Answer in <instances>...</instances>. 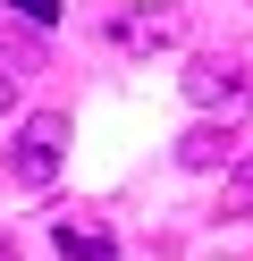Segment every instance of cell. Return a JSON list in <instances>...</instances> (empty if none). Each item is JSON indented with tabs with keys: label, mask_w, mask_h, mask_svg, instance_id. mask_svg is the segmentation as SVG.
Segmentation results:
<instances>
[{
	"label": "cell",
	"mask_w": 253,
	"mask_h": 261,
	"mask_svg": "<svg viewBox=\"0 0 253 261\" xmlns=\"http://www.w3.org/2000/svg\"><path fill=\"white\" fill-rule=\"evenodd\" d=\"M59 160H67V118L59 110H34V118L17 126V143H9V177L26 194H42L51 177H59Z\"/></svg>",
	"instance_id": "6da1fadb"
},
{
	"label": "cell",
	"mask_w": 253,
	"mask_h": 261,
	"mask_svg": "<svg viewBox=\"0 0 253 261\" xmlns=\"http://www.w3.org/2000/svg\"><path fill=\"white\" fill-rule=\"evenodd\" d=\"M101 34H110V51H177L186 42V9H110Z\"/></svg>",
	"instance_id": "7a4b0ae2"
},
{
	"label": "cell",
	"mask_w": 253,
	"mask_h": 261,
	"mask_svg": "<svg viewBox=\"0 0 253 261\" xmlns=\"http://www.w3.org/2000/svg\"><path fill=\"white\" fill-rule=\"evenodd\" d=\"M245 93H253L245 59H194V68H186V101H194V110H219V118H236V110H245Z\"/></svg>",
	"instance_id": "3957f363"
},
{
	"label": "cell",
	"mask_w": 253,
	"mask_h": 261,
	"mask_svg": "<svg viewBox=\"0 0 253 261\" xmlns=\"http://www.w3.org/2000/svg\"><path fill=\"white\" fill-rule=\"evenodd\" d=\"M51 244H59V261H118V236H110L101 219H59Z\"/></svg>",
	"instance_id": "277c9868"
},
{
	"label": "cell",
	"mask_w": 253,
	"mask_h": 261,
	"mask_svg": "<svg viewBox=\"0 0 253 261\" xmlns=\"http://www.w3.org/2000/svg\"><path fill=\"white\" fill-rule=\"evenodd\" d=\"M219 160H236V126H186L177 135V169H219Z\"/></svg>",
	"instance_id": "5b68a950"
},
{
	"label": "cell",
	"mask_w": 253,
	"mask_h": 261,
	"mask_svg": "<svg viewBox=\"0 0 253 261\" xmlns=\"http://www.w3.org/2000/svg\"><path fill=\"white\" fill-rule=\"evenodd\" d=\"M42 51H51V42H42V25H26V17H9V9H0V68H42Z\"/></svg>",
	"instance_id": "8992f818"
},
{
	"label": "cell",
	"mask_w": 253,
	"mask_h": 261,
	"mask_svg": "<svg viewBox=\"0 0 253 261\" xmlns=\"http://www.w3.org/2000/svg\"><path fill=\"white\" fill-rule=\"evenodd\" d=\"M245 211H253V152L236 160V177L219 186V219H245Z\"/></svg>",
	"instance_id": "52a82bcc"
},
{
	"label": "cell",
	"mask_w": 253,
	"mask_h": 261,
	"mask_svg": "<svg viewBox=\"0 0 253 261\" xmlns=\"http://www.w3.org/2000/svg\"><path fill=\"white\" fill-rule=\"evenodd\" d=\"M9 17H26V25H42V34H51V17H59V0H9Z\"/></svg>",
	"instance_id": "ba28073f"
},
{
	"label": "cell",
	"mask_w": 253,
	"mask_h": 261,
	"mask_svg": "<svg viewBox=\"0 0 253 261\" xmlns=\"http://www.w3.org/2000/svg\"><path fill=\"white\" fill-rule=\"evenodd\" d=\"M0 110H17V76L9 68H0Z\"/></svg>",
	"instance_id": "9c48e42d"
}]
</instances>
